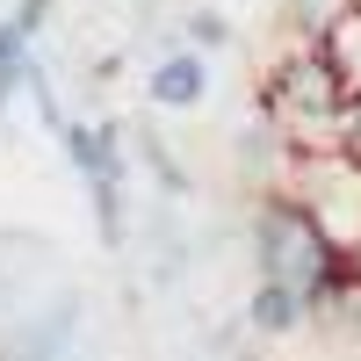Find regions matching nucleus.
<instances>
[{
    "mask_svg": "<svg viewBox=\"0 0 361 361\" xmlns=\"http://www.w3.org/2000/svg\"><path fill=\"white\" fill-rule=\"evenodd\" d=\"M22 58H29V44L15 37V22H8V15H0V66H22Z\"/></svg>",
    "mask_w": 361,
    "mask_h": 361,
    "instance_id": "obj_9",
    "label": "nucleus"
},
{
    "mask_svg": "<svg viewBox=\"0 0 361 361\" xmlns=\"http://www.w3.org/2000/svg\"><path fill=\"white\" fill-rule=\"evenodd\" d=\"M318 51H325V66L340 73L347 102H361V0H347V8L318 29Z\"/></svg>",
    "mask_w": 361,
    "mask_h": 361,
    "instance_id": "obj_5",
    "label": "nucleus"
},
{
    "mask_svg": "<svg viewBox=\"0 0 361 361\" xmlns=\"http://www.w3.org/2000/svg\"><path fill=\"white\" fill-rule=\"evenodd\" d=\"M246 325H253L260 340H289V333H304V325H311V304H304L296 289H282V282H253Z\"/></svg>",
    "mask_w": 361,
    "mask_h": 361,
    "instance_id": "obj_4",
    "label": "nucleus"
},
{
    "mask_svg": "<svg viewBox=\"0 0 361 361\" xmlns=\"http://www.w3.org/2000/svg\"><path fill=\"white\" fill-rule=\"evenodd\" d=\"M180 44L209 58V51H231V44H238V29H231L224 8H188V22H180Z\"/></svg>",
    "mask_w": 361,
    "mask_h": 361,
    "instance_id": "obj_6",
    "label": "nucleus"
},
{
    "mask_svg": "<svg viewBox=\"0 0 361 361\" xmlns=\"http://www.w3.org/2000/svg\"><path fill=\"white\" fill-rule=\"evenodd\" d=\"M29 80H37V58H22V66H0V123H8L15 94H29Z\"/></svg>",
    "mask_w": 361,
    "mask_h": 361,
    "instance_id": "obj_8",
    "label": "nucleus"
},
{
    "mask_svg": "<svg viewBox=\"0 0 361 361\" xmlns=\"http://www.w3.org/2000/svg\"><path fill=\"white\" fill-rule=\"evenodd\" d=\"M145 102L166 109V116L202 109V102H209V58L188 51V44H166V51L152 58V73H145Z\"/></svg>",
    "mask_w": 361,
    "mask_h": 361,
    "instance_id": "obj_3",
    "label": "nucleus"
},
{
    "mask_svg": "<svg viewBox=\"0 0 361 361\" xmlns=\"http://www.w3.org/2000/svg\"><path fill=\"white\" fill-rule=\"evenodd\" d=\"M253 267H260V282L296 289L311 304V318L340 311L361 289V253H340L333 238L311 224V209L296 195H282V188H267L260 209H253Z\"/></svg>",
    "mask_w": 361,
    "mask_h": 361,
    "instance_id": "obj_1",
    "label": "nucleus"
},
{
    "mask_svg": "<svg viewBox=\"0 0 361 361\" xmlns=\"http://www.w3.org/2000/svg\"><path fill=\"white\" fill-rule=\"evenodd\" d=\"M260 109H267V130L282 137V152L304 159V152H340L347 109H354V102H347L340 73L325 66V51H318V44H296L282 66L267 73Z\"/></svg>",
    "mask_w": 361,
    "mask_h": 361,
    "instance_id": "obj_2",
    "label": "nucleus"
},
{
    "mask_svg": "<svg viewBox=\"0 0 361 361\" xmlns=\"http://www.w3.org/2000/svg\"><path fill=\"white\" fill-rule=\"evenodd\" d=\"M51 8H58V0H15V8H8L15 37H22V44H37V37H44V22H51Z\"/></svg>",
    "mask_w": 361,
    "mask_h": 361,
    "instance_id": "obj_7",
    "label": "nucleus"
}]
</instances>
